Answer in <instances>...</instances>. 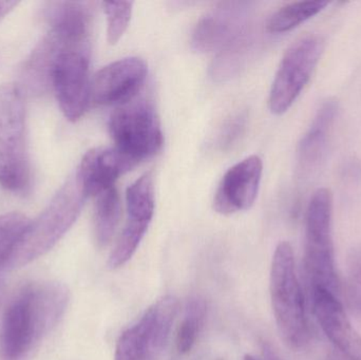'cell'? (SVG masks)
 Here are the masks:
<instances>
[{"label": "cell", "mask_w": 361, "mask_h": 360, "mask_svg": "<svg viewBox=\"0 0 361 360\" xmlns=\"http://www.w3.org/2000/svg\"><path fill=\"white\" fill-rule=\"evenodd\" d=\"M69 302L59 283H34L8 302L0 327V360H30L57 325Z\"/></svg>", "instance_id": "cell-1"}, {"label": "cell", "mask_w": 361, "mask_h": 360, "mask_svg": "<svg viewBox=\"0 0 361 360\" xmlns=\"http://www.w3.org/2000/svg\"><path fill=\"white\" fill-rule=\"evenodd\" d=\"M87 198L75 173L61 186L46 209L30 222L4 268H21L51 251L75 223Z\"/></svg>", "instance_id": "cell-2"}, {"label": "cell", "mask_w": 361, "mask_h": 360, "mask_svg": "<svg viewBox=\"0 0 361 360\" xmlns=\"http://www.w3.org/2000/svg\"><path fill=\"white\" fill-rule=\"evenodd\" d=\"M271 297L280 335L292 349H301L310 337L305 298L295 272L294 252L281 242L274 254L271 271Z\"/></svg>", "instance_id": "cell-3"}, {"label": "cell", "mask_w": 361, "mask_h": 360, "mask_svg": "<svg viewBox=\"0 0 361 360\" xmlns=\"http://www.w3.org/2000/svg\"><path fill=\"white\" fill-rule=\"evenodd\" d=\"M29 184L23 93L8 82L0 86V185L8 192H23Z\"/></svg>", "instance_id": "cell-4"}, {"label": "cell", "mask_w": 361, "mask_h": 360, "mask_svg": "<svg viewBox=\"0 0 361 360\" xmlns=\"http://www.w3.org/2000/svg\"><path fill=\"white\" fill-rule=\"evenodd\" d=\"M333 197L319 188L312 197L305 218V270L310 291L322 287L338 295L332 238Z\"/></svg>", "instance_id": "cell-5"}, {"label": "cell", "mask_w": 361, "mask_h": 360, "mask_svg": "<svg viewBox=\"0 0 361 360\" xmlns=\"http://www.w3.org/2000/svg\"><path fill=\"white\" fill-rule=\"evenodd\" d=\"M109 132L114 148L135 164L156 156L164 141L156 109L145 99L118 106L110 116Z\"/></svg>", "instance_id": "cell-6"}, {"label": "cell", "mask_w": 361, "mask_h": 360, "mask_svg": "<svg viewBox=\"0 0 361 360\" xmlns=\"http://www.w3.org/2000/svg\"><path fill=\"white\" fill-rule=\"evenodd\" d=\"M59 42L51 66L50 87L63 116L76 122L86 113L90 101V50L69 48L61 39Z\"/></svg>", "instance_id": "cell-7"}, {"label": "cell", "mask_w": 361, "mask_h": 360, "mask_svg": "<svg viewBox=\"0 0 361 360\" xmlns=\"http://www.w3.org/2000/svg\"><path fill=\"white\" fill-rule=\"evenodd\" d=\"M322 51L324 42L316 35L302 36L286 51L269 92L274 114L281 116L292 107L311 80Z\"/></svg>", "instance_id": "cell-8"}, {"label": "cell", "mask_w": 361, "mask_h": 360, "mask_svg": "<svg viewBox=\"0 0 361 360\" xmlns=\"http://www.w3.org/2000/svg\"><path fill=\"white\" fill-rule=\"evenodd\" d=\"M179 310L173 296H165L145 313L141 321L121 335L116 360H154L166 346Z\"/></svg>", "instance_id": "cell-9"}, {"label": "cell", "mask_w": 361, "mask_h": 360, "mask_svg": "<svg viewBox=\"0 0 361 360\" xmlns=\"http://www.w3.org/2000/svg\"><path fill=\"white\" fill-rule=\"evenodd\" d=\"M252 4L243 1L222 2L206 13L193 29L191 46L201 53L226 50L252 33Z\"/></svg>", "instance_id": "cell-10"}, {"label": "cell", "mask_w": 361, "mask_h": 360, "mask_svg": "<svg viewBox=\"0 0 361 360\" xmlns=\"http://www.w3.org/2000/svg\"><path fill=\"white\" fill-rule=\"evenodd\" d=\"M147 77V65L139 57L118 59L102 68L91 82V97L99 105H124L135 99Z\"/></svg>", "instance_id": "cell-11"}, {"label": "cell", "mask_w": 361, "mask_h": 360, "mask_svg": "<svg viewBox=\"0 0 361 360\" xmlns=\"http://www.w3.org/2000/svg\"><path fill=\"white\" fill-rule=\"evenodd\" d=\"M263 163L250 156L228 169L223 175L214 198V209L221 215H233L254 205L262 179Z\"/></svg>", "instance_id": "cell-12"}, {"label": "cell", "mask_w": 361, "mask_h": 360, "mask_svg": "<svg viewBox=\"0 0 361 360\" xmlns=\"http://www.w3.org/2000/svg\"><path fill=\"white\" fill-rule=\"evenodd\" d=\"M312 306L318 323L345 360H361V337L350 323L337 295L317 287L310 291Z\"/></svg>", "instance_id": "cell-13"}, {"label": "cell", "mask_w": 361, "mask_h": 360, "mask_svg": "<svg viewBox=\"0 0 361 360\" xmlns=\"http://www.w3.org/2000/svg\"><path fill=\"white\" fill-rule=\"evenodd\" d=\"M135 165L116 148L99 147L85 154L76 175L87 196L97 197Z\"/></svg>", "instance_id": "cell-14"}, {"label": "cell", "mask_w": 361, "mask_h": 360, "mask_svg": "<svg viewBox=\"0 0 361 360\" xmlns=\"http://www.w3.org/2000/svg\"><path fill=\"white\" fill-rule=\"evenodd\" d=\"M338 111V104L329 99L318 110L311 127L303 135L298 148L299 164L305 170L318 166L326 154L329 135Z\"/></svg>", "instance_id": "cell-15"}, {"label": "cell", "mask_w": 361, "mask_h": 360, "mask_svg": "<svg viewBox=\"0 0 361 360\" xmlns=\"http://www.w3.org/2000/svg\"><path fill=\"white\" fill-rule=\"evenodd\" d=\"M94 230L99 247H106L114 236L121 219L120 194L116 186L95 197Z\"/></svg>", "instance_id": "cell-16"}, {"label": "cell", "mask_w": 361, "mask_h": 360, "mask_svg": "<svg viewBox=\"0 0 361 360\" xmlns=\"http://www.w3.org/2000/svg\"><path fill=\"white\" fill-rule=\"evenodd\" d=\"M126 204L129 220L150 224L156 209L152 173H144L127 188Z\"/></svg>", "instance_id": "cell-17"}, {"label": "cell", "mask_w": 361, "mask_h": 360, "mask_svg": "<svg viewBox=\"0 0 361 360\" xmlns=\"http://www.w3.org/2000/svg\"><path fill=\"white\" fill-rule=\"evenodd\" d=\"M328 1L309 0V1L293 2L276 11L267 23L269 33H286L298 27L312 17L319 14L328 6Z\"/></svg>", "instance_id": "cell-18"}, {"label": "cell", "mask_w": 361, "mask_h": 360, "mask_svg": "<svg viewBox=\"0 0 361 360\" xmlns=\"http://www.w3.org/2000/svg\"><path fill=\"white\" fill-rule=\"evenodd\" d=\"M205 316L206 304L202 298L193 297L188 300L177 337L178 350L182 354H186L195 346Z\"/></svg>", "instance_id": "cell-19"}, {"label": "cell", "mask_w": 361, "mask_h": 360, "mask_svg": "<svg viewBox=\"0 0 361 360\" xmlns=\"http://www.w3.org/2000/svg\"><path fill=\"white\" fill-rule=\"evenodd\" d=\"M148 228H149V223L128 219L124 230L116 242V247L110 255L109 261H108L109 268L116 270L121 268L133 257L147 232Z\"/></svg>", "instance_id": "cell-20"}, {"label": "cell", "mask_w": 361, "mask_h": 360, "mask_svg": "<svg viewBox=\"0 0 361 360\" xmlns=\"http://www.w3.org/2000/svg\"><path fill=\"white\" fill-rule=\"evenodd\" d=\"M30 222L23 213L16 211L0 216V266L4 268Z\"/></svg>", "instance_id": "cell-21"}, {"label": "cell", "mask_w": 361, "mask_h": 360, "mask_svg": "<svg viewBox=\"0 0 361 360\" xmlns=\"http://www.w3.org/2000/svg\"><path fill=\"white\" fill-rule=\"evenodd\" d=\"M107 15V36L110 44H118L128 29L133 11V2L110 1L104 4Z\"/></svg>", "instance_id": "cell-22"}, {"label": "cell", "mask_w": 361, "mask_h": 360, "mask_svg": "<svg viewBox=\"0 0 361 360\" xmlns=\"http://www.w3.org/2000/svg\"><path fill=\"white\" fill-rule=\"evenodd\" d=\"M347 293L352 308L361 315V249H354L348 261Z\"/></svg>", "instance_id": "cell-23"}, {"label": "cell", "mask_w": 361, "mask_h": 360, "mask_svg": "<svg viewBox=\"0 0 361 360\" xmlns=\"http://www.w3.org/2000/svg\"><path fill=\"white\" fill-rule=\"evenodd\" d=\"M246 116L239 113L233 116L231 120L225 123L224 127L221 129L218 137V146L221 149H227L233 145L235 141L241 137L245 128Z\"/></svg>", "instance_id": "cell-24"}, {"label": "cell", "mask_w": 361, "mask_h": 360, "mask_svg": "<svg viewBox=\"0 0 361 360\" xmlns=\"http://www.w3.org/2000/svg\"><path fill=\"white\" fill-rule=\"evenodd\" d=\"M18 1H0V19L8 14L18 6Z\"/></svg>", "instance_id": "cell-25"}, {"label": "cell", "mask_w": 361, "mask_h": 360, "mask_svg": "<svg viewBox=\"0 0 361 360\" xmlns=\"http://www.w3.org/2000/svg\"><path fill=\"white\" fill-rule=\"evenodd\" d=\"M263 355H264L265 360H280L277 353L269 344L263 345Z\"/></svg>", "instance_id": "cell-26"}, {"label": "cell", "mask_w": 361, "mask_h": 360, "mask_svg": "<svg viewBox=\"0 0 361 360\" xmlns=\"http://www.w3.org/2000/svg\"><path fill=\"white\" fill-rule=\"evenodd\" d=\"M244 360H257L256 359H254V357L250 356V355H246L245 357H244Z\"/></svg>", "instance_id": "cell-27"}, {"label": "cell", "mask_w": 361, "mask_h": 360, "mask_svg": "<svg viewBox=\"0 0 361 360\" xmlns=\"http://www.w3.org/2000/svg\"><path fill=\"white\" fill-rule=\"evenodd\" d=\"M1 294H2V287H1V285H0V299H1Z\"/></svg>", "instance_id": "cell-28"}]
</instances>
